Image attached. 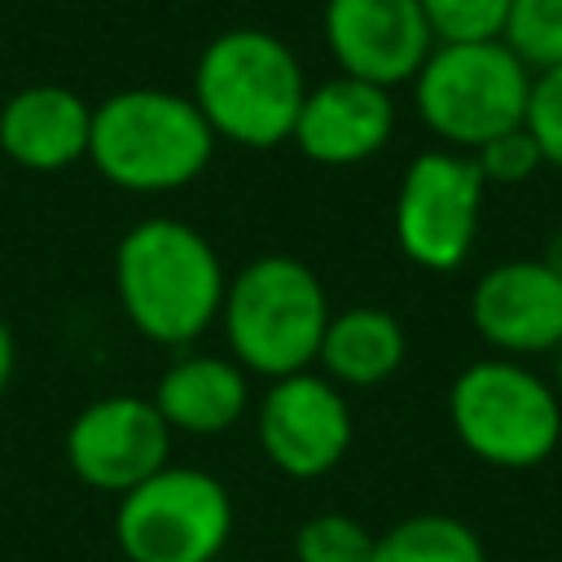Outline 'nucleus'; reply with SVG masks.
Listing matches in <instances>:
<instances>
[{
  "label": "nucleus",
  "instance_id": "4468645a",
  "mask_svg": "<svg viewBox=\"0 0 562 562\" xmlns=\"http://www.w3.org/2000/svg\"><path fill=\"white\" fill-rule=\"evenodd\" d=\"M92 105L66 83H26L0 105V154L22 171H66L88 158Z\"/></svg>",
  "mask_w": 562,
  "mask_h": 562
},
{
  "label": "nucleus",
  "instance_id": "20e7f679",
  "mask_svg": "<svg viewBox=\"0 0 562 562\" xmlns=\"http://www.w3.org/2000/svg\"><path fill=\"white\" fill-rule=\"evenodd\" d=\"M334 307L321 277L294 255H259L224 285L220 329L228 356L255 378H290L316 364Z\"/></svg>",
  "mask_w": 562,
  "mask_h": 562
},
{
  "label": "nucleus",
  "instance_id": "5701e85b",
  "mask_svg": "<svg viewBox=\"0 0 562 562\" xmlns=\"http://www.w3.org/2000/svg\"><path fill=\"white\" fill-rule=\"evenodd\" d=\"M13 369H18V342H13V329L0 321V395L13 382Z\"/></svg>",
  "mask_w": 562,
  "mask_h": 562
},
{
  "label": "nucleus",
  "instance_id": "6ab92c4d",
  "mask_svg": "<svg viewBox=\"0 0 562 562\" xmlns=\"http://www.w3.org/2000/svg\"><path fill=\"white\" fill-rule=\"evenodd\" d=\"M373 531L338 509L312 514L294 531V562H369L373 558Z\"/></svg>",
  "mask_w": 562,
  "mask_h": 562
},
{
  "label": "nucleus",
  "instance_id": "7ed1b4c3",
  "mask_svg": "<svg viewBox=\"0 0 562 562\" xmlns=\"http://www.w3.org/2000/svg\"><path fill=\"white\" fill-rule=\"evenodd\" d=\"M215 154V132L193 97L171 88H119L92 105L88 162L127 193L193 184Z\"/></svg>",
  "mask_w": 562,
  "mask_h": 562
},
{
  "label": "nucleus",
  "instance_id": "423d86ee",
  "mask_svg": "<svg viewBox=\"0 0 562 562\" xmlns=\"http://www.w3.org/2000/svg\"><path fill=\"white\" fill-rule=\"evenodd\" d=\"M531 79L536 75L509 53L505 40L435 44L413 75V105L443 149L474 154L492 136L527 123Z\"/></svg>",
  "mask_w": 562,
  "mask_h": 562
},
{
  "label": "nucleus",
  "instance_id": "f03ea898",
  "mask_svg": "<svg viewBox=\"0 0 562 562\" xmlns=\"http://www.w3.org/2000/svg\"><path fill=\"white\" fill-rule=\"evenodd\" d=\"M307 88L303 61L281 35L263 26H228L198 53L189 97L215 140L272 149L290 140Z\"/></svg>",
  "mask_w": 562,
  "mask_h": 562
},
{
  "label": "nucleus",
  "instance_id": "f257e3e1",
  "mask_svg": "<svg viewBox=\"0 0 562 562\" xmlns=\"http://www.w3.org/2000/svg\"><path fill=\"white\" fill-rule=\"evenodd\" d=\"M228 272L184 220L149 215L114 246V294L127 325L158 347H189L220 325Z\"/></svg>",
  "mask_w": 562,
  "mask_h": 562
},
{
  "label": "nucleus",
  "instance_id": "dca6fc26",
  "mask_svg": "<svg viewBox=\"0 0 562 562\" xmlns=\"http://www.w3.org/2000/svg\"><path fill=\"white\" fill-rule=\"evenodd\" d=\"M408 356V334L395 312L360 303L329 316L316 364L342 391H373L400 373Z\"/></svg>",
  "mask_w": 562,
  "mask_h": 562
},
{
  "label": "nucleus",
  "instance_id": "ddd939ff",
  "mask_svg": "<svg viewBox=\"0 0 562 562\" xmlns=\"http://www.w3.org/2000/svg\"><path fill=\"white\" fill-rule=\"evenodd\" d=\"M395 136V101L391 88L334 75L307 88L294 119V149L321 167H356L386 149Z\"/></svg>",
  "mask_w": 562,
  "mask_h": 562
},
{
  "label": "nucleus",
  "instance_id": "1a4fd4ad",
  "mask_svg": "<svg viewBox=\"0 0 562 562\" xmlns=\"http://www.w3.org/2000/svg\"><path fill=\"white\" fill-rule=\"evenodd\" d=\"M356 422L347 391L321 369H303L263 386L255 404V439L272 470L290 479L329 474L351 448Z\"/></svg>",
  "mask_w": 562,
  "mask_h": 562
},
{
  "label": "nucleus",
  "instance_id": "a211bd4d",
  "mask_svg": "<svg viewBox=\"0 0 562 562\" xmlns=\"http://www.w3.org/2000/svg\"><path fill=\"white\" fill-rule=\"evenodd\" d=\"M501 40L531 75L562 66V0H509Z\"/></svg>",
  "mask_w": 562,
  "mask_h": 562
},
{
  "label": "nucleus",
  "instance_id": "f3484780",
  "mask_svg": "<svg viewBox=\"0 0 562 562\" xmlns=\"http://www.w3.org/2000/svg\"><path fill=\"white\" fill-rule=\"evenodd\" d=\"M369 562H487L479 531L452 514H413L373 540Z\"/></svg>",
  "mask_w": 562,
  "mask_h": 562
},
{
  "label": "nucleus",
  "instance_id": "6e6552de",
  "mask_svg": "<svg viewBox=\"0 0 562 562\" xmlns=\"http://www.w3.org/2000/svg\"><path fill=\"white\" fill-rule=\"evenodd\" d=\"M483 189L474 158L461 149L417 154L395 189V241L408 263L426 272H452L470 259L483 215Z\"/></svg>",
  "mask_w": 562,
  "mask_h": 562
},
{
  "label": "nucleus",
  "instance_id": "b1692460",
  "mask_svg": "<svg viewBox=\"0 0 562 562\" xmlns=\"http://www.w3.org/2000/svg\"><path fill=\"white\" fill-rule=\"evenodd\" d=\"M540 259H544V263H549V268L562 277V224L549 233V241H544V255H540Z\"/></svg>",
  "mask_w": 562,
  "mask_h": 562
},
{
  "label": "nucleus",
  "instance_id": "aec40b11",
  "mask_svg": "<svg viewBox=\"0 0 562 562\" xmlns=\"http://www.w3.org/2000/svg\"><path fill=\"white\" fill-rule=\"evenodd\" d=\"M435 44H483L505 35L509 0H417Z\"/></svg>",
  "mask_w": 562,
  "mask_h": 562
},
{
  "label": "nucleus",
  "instance_id": "393cba45",
  "mask_svg": "<svg viewBox=\"0 0 562 562\" xmlns=\"http://www.w3.org/2000/svg\"><path fill=\"white\" fill-rule=\"evenodd\" d=\"M553 386H558V395H562V347L553 351Z\"/></svg>",
  "mask_w": 562,
  "mask_h": 562
},
{
  "label": "nucleus",
  "instance_id": "39448f33",
  "mask_svg": "<svg viewBox=\"0 0 562 562\" xmlns=\"http://www.w3.org/2000/svg\"><path fill=\"white\" fill-rule=\"evenodd\" d=\"M448 422L474 461L536 470L562 443V395L522 360L487 356L452 378Z\"/></svg>",
  "mask_w": 562,
  "mask_h": 562
},
{
  "label": "nucleus",
  "instance_id": "9d476101",
  "mask_svg": "<svg viewBox=\"0 0 562 562\" xmlns=\"http://www.w3.org/2000/svg\"><path fill=\"white\" fill-rule=\"evenodd\" d=\"M171 426L145 395H101L66 426V465L92 487L123 496L171 461Z\"/></svg>",
  "mask_w": 562,
  "mask_h": 562
},
{
  "label": "nucleus",
  "instance_id": "2eb2a0df",
  "mask_svg": "<svg viewBox=\"0 0 562 562\" xmlns=\"http://www.w3.org/2000/svg\"><path fill=\"white\" fill-rule=\"evenodd\" d=\"M149 400L171 435H224L250 408V373L233 356L189 351L162 369Z\"/></svg>",
  "mask_w": 562,
  "mask_h": 562
},
{
  "label": "nucleus",
  "instance_id": "0eeeda50",
  "mask_svg": "<svg viewBox=\"0 0 562 562\" xmlns=\"http://www.w3.org/2000/svg\"><path fill=\"white\" fill-rule=\"evenodd\" d=\"M233 536L228 487L198 465H162L119 496L114 544L127 562H215Z\"/></svg>",
  "mask_w": 562,
  "mask_h": 562
},
{
  "label": "nucleus",
  "instance_id": "412c9836",
  "mask_svg": "<svg viewBox=\"0 0 562 562\" xmlns=\"http://www.w3.org/2000/svg\"><path fill=\"white\" fill-rule=\"evenodd\" d=\"M470 158H474V167H479V176H483L487 184H522V180H531V176L544 167V154H540L536 136L527 132V123H522V127H509V132H501V136H492V140L479 145Z\"/></svg>",
  "mask_w": 562,
  "mask_h": 562
},
{
  "label": "nucleus",
  "instance_id": "f8f14e48",
  "mask_svg": "<svg viewBox=\"0 0 562 562\" xmlns=\"http://www.w3.org/2000/svg\"><path fill=\"white\" fill-rule=\"evenodd\" d=\"M474 334L509 360L562 347V277L544 259H505L470 290Z\"/></svg>",
  "mask_w": 562,
  "mask_h": 562
},
{
  "label": "nucleus",
  "instance_id": "4be33fe9",
  "mask_svg": "<svg viewBox=\"0 0 562 562\" xmlns=\"http://www.w3.org/2000/svg\"><path fill=\"white\" fill-rule=\"evenodd\" d=\"M527 132L536 136L544 162H549V167H562V66L540 70V75L531 79Z\"/></svg>",
  "mask_w": 562,
  "mask_h": 562
},
{
  "label": "nucleus",
  "instance_id": "9b49d317",
  "mask_svg": "<svg viewBox=\"0 0 562 562\" xmlns=\"http://www.w3.org/2000/svg\"><path fill=\"white\" fill-rule=\"evenodd\" d=\"M321 31L329 57L338 61V75L378 88L413 83L435 48L417 0H325Z\"/></svg>",
  "mask_w": 562,
  "mask_h": 562
}]
</instances>
